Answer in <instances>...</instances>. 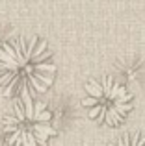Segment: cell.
Returning a JSON list of instances; mask_svg holds the SVG:
<instances>
[{"label":"cell","mask_w":145,"mask_h":146,"mask_svg":"<svg viewBox=\"0 0 145 146\" xmlns=\"http://www.w3.org/2000/svg\"><path fill=\"white\" fill-rule=\"evenodd\" d=\"M4 131L13 146H45L48 137L58 133L52 126V113L30 93H22L13 102V113L4 118Z\"/></svg>","instance_id":"obj_2"},{"label":"cell","mask_w":145,"mask_h":146,"mask_svg":"<svg viewBox=\"0 0 145 146\" xmlns=\"http://www.w3.org/2000/svg\"><path fill=\"white\" fill-rule=\"evenodd\" d=\"M56 65L47 43L21 35L0 43V85L6 96L45 93L54 82Z\"/></svg>","instance_id":"obj_1"},{"label":"cell","mask_w":145,"mask_h":146,"mask_svg":"<svg viewBox=\"0 0 145 146\" xmlns=\"http://www.w3.org/2000/svg\"><path fill=\"white\" fill-rule=\"evenodd\" d=\"M0 146H6V144H2V143H0Z\"/></svg>","instance_id":"obj_6"},{"label":"cell","mask_w":145,"mask_h":146,"mask_svg":"<svg viewBox=\"0 0 145 146\" xmlns=\"http://www.w3.org/2000/svg\"><path fill=\"white\" fill-rule=\"evenodd\" d=\"M108 146H145V135H142L140 131H130L125 133L115 143H110Z\"/></svg>","instance_id":"obj_5"},{"label":"cell","mask_w":145,"mask_h":146,"mask_svg":"<svg viewBox=\"0 0 145 146\" xmlns=\"http://www.w3.org/2000/svg\"><path fill=\"white\" fill-rule=\"evenodd\" d=\"M89 118L117 126L132 109V94L115 78L89 80L86 83V96L82 100Z\"/></svg>","instance_id":"obj_3"},{"label":"cell","mask_w":145,"mask_h":146,"mask_svg":"<svg viewBox=\"0 0 145 146\" xmlns=\"http://www.w3.org/2000/svg\"><path fill=\"white\" fill-rule=\"evenodd\" d=\"M115 68H117V78H119L121 85H130V83L138 82L140 76L145 72V63L142 57L130 56L127 59L115 63Z\"/></svg>","instance_id":"obj_4"}]
</instances>
